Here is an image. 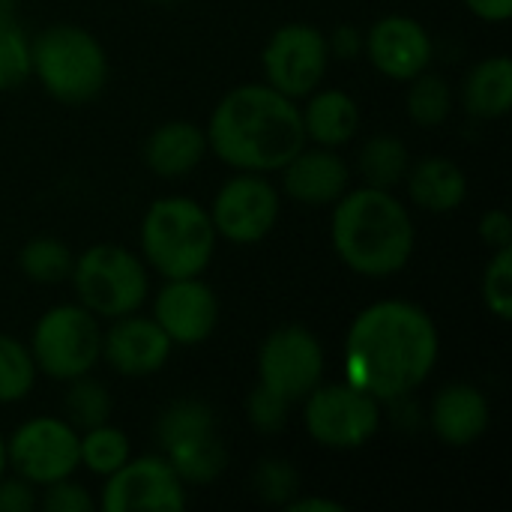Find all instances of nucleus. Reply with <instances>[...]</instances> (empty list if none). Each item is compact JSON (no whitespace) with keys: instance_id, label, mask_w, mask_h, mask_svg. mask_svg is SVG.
Returning a JSON list of instances; mask_svg holds the SVG:
<instances>
[{"instance_id":"43","label":"nucleus","mask_w":512,"mask_h":512,"mask_svg":"<svg viewBox=\"0 0 512 512\" xmlns=\"http://www.w3.org/2000/svg\"><path fill=\"white\" fill-rule=\"evenodd\" d=\"M153 3H171V0H153Z\"/></svg>"},{"instance_id":"8","label":"nucleus","mask_w":512,"mask_h":512,"mask_svg":"<svg viewBox=\"0 0 512 512\" xmlns=\"http://www.w3.org/2000/svg\"><path fill=\"white\" fill-rule=\"evenodd\" d=\"M303 423L315 444L330 450H357L381 426V402L354 384H318L303 399Z\"/></svg>"},{"instance_id":"23","label":"nucleus","mask_w":512,"mask_h":512,"mask_svg":"<svg viewBox=\"0 0 512 512\" xmlns=\"http://www.w3.org/2000/svg\"><path fill=\"white\" fill-rule=\"evenodd\" d=\"M165 459L174 468V474L183 480V486L213 483L225 471V462H228L225 447L219 444L216 432L213 435L192 438L186 444H177V447L165 450Z\"/></svg>"},{"instance_id":"38","label":"nucleus","mask_w":512,"mask_h":512,"mask_svg":"<svg viewBox=\"0 0 512 512\" xmlns=\"http://www.w3.org/2000/svg\"><path fill=\"white\" fill-rule=\"evenodd\" d=\"M363 42L366 36L357 30V27H336L333 36H327V45H330V57H342V60H354L360 51H363Z\"/></svg>"},{"instance_id":"34","label":"nucleus","mask_w":512,"mask_h":512,"mask_svg":"<svg viewBox=\"0 0 512 512\" xmlns=\"http://www.w3.org/2000/svg\"><path fill=\"white\" fill-rule=\"evenodd\" d=\"M288 411H291V402H285L282 396L270 393L267 387H255L246 399V414H249V423L258 429V432H279L285 423H288Z\"/></svg>"},{"instance_id":"17","label":"nucleus","mask_w":512,"mask_h":512,"mask_svg":"<svg viewBox=\"0 0 512 512\" xmlns=\"http://www.w3.org/2000/svg\"><path fill=\"white\" fill-rule=\"evenodd\" d=\"M282 186L285 192L306 204V207H324L336 204L348 186H351V171L348 162L336 153V147H312L300 150L285 168H282Z\"/></svg>"},{"instance_id":"9","label":"nucleus","mask_w":512,"mask_h":512,"mask_svg":"<svg viewBox=\"0 0 512 512\" xmlns=\"http://www.w3.org/2000/svg\"><path fill=\"white\" fill-rule=\"evenodd\" d=\"M78 429L69 420L33 417L6 441V465L33 486H48L72 477L81 465Z\"/></svg>"},{"instance_id":"24","label":"nucleus","mask_w":512,"mask_h":512,"mask_svg":"<svg viewBox=\"0 0 512 512\" xmlns=\"http://www.w3.org/2000/svg\"><path fill=\"white\" fill-rule=\"evenodd\" d=\"M411 168V153L402 138L396 135H375L360 150V174L366 186L393 189L405 180Z\"/></svg>"},{"instance_id":"41","label":"nucleus","mask_w":512,"mask_h":512,"mask_svg":"<svg viewBox=\"0 0 512 512\" xmlns=\"http://www.w3.org/2000/svg\"><path fill=\"white\" fill-rule=\"evenodd\" d=\"M15 3H18V0H0V24L12 18V9H15Z\"/></svg>"},{"instance_id":"5","label":"nucleus","mask_w":512,"mask_h":512,"mask_svg":"<svg viewBox=\"0 0 512 512\" xmlns=\"http://www.w3.org/2000/svg\"><path fill=\"white\" fill-rule=\"evenodd\" d=\"M33 75L48 96L66 105L93 102L108 81V57L102 42L75 24L45 27L30 42Z\"/></svg>"},{"instance_id":"26","label":"nucleus","mask_w":512,"mask_h":512,"mask_svg":"<svg viewBox=\"0 0 512 512\" xmlns=\"http://www.w3.org/2000/svg\"><path fill=\"white\" fill-rule=\"evenodd\" d=\"M78 450H81V465L99 477H111L132 456L126 432H120L117 426H108V423L84 429V435L78 438Z\"/></svg>"},{"instance_id":"11","label":"nucleus","mask_w":512,"mask_h":512,"mask_svg":"<svg viewBox=\"0 0 512 512\" xmlns=\"http://www.w3.org/2000/svg\"><path fill=\"white\" fill-rule=\"evenodd\" d=\"M264 78L273 90L303 99L318 90L330 66L327 36L312 24H285L279 27L261 54Z\"/></svg>"},{"instance_id":"15","label":"nucleus","mask_w":512,"mask_h":512,"mask_svg":"<svg viewBox=\"0 0 512 512\" xmlns=\"http://www.w3.org/2000/svg\"><path fill=\"white\" fill-rule=\"evenodd\" d=\"M363 51L369 54L372 66L393 78V81H411L432 63V36L417 18L408 15H387L378 24H372Z\"/></svg>"},{"instance_id":"37","label":"nucleus","mask_w":512,"mask_h":512,"mask_svg":"<svg viewBox=\"0 0 512 512\" xmlns=\"http://www.w3.org/2000/svg\"><path fill=\"white\" fill-rule=\"evenodd\" d=\"M480 237H483V243H489L492 249L512 246V219L504 210H489V213L480 219Z\"/></svg>"},{"instance_id":"22","label":"nucleus","mask_w":512,"mask_h":512,"mask_svg":"<svg viewBox=\"0 0 512 512\" xmlns=\"http://www.w3.org/2000/svg\"><path fill=\"white\" fill-rule=\"evenodd\" d=\"M465 111L480 117V120H495L504 117L512 105V63L510 57H486L480 60L462 87Z\"/></svg>"},{"instance_id":"27","label":"nucleus","mask_w":512,"mask_h":512,"mask_svg":"<svg viewBox=\"0 0 512 512\" xmlns=\"http://www.w3.org/2000/svg\"><path fill=\"white\" fill-rule=\"evenodd\" d=\"M18 264H21V273L30 279V282H39V285H57L63 279H69L72 273V252L63 240L57 237H33L30 243H24L21 255H18Z\"/></svg>"},{"instance_id":"10","label":"nucleus","mask_w":512,"mask_h":512,"mask_svg":"<svg viewBox=\"0 0 512 512\" xmlns=\"http://www.w3.org/2000/svg\"><path fill=\"white\" fill-rule=\"evenodd\" d=\"M324 378V348L306 327L273 330L258 351V384L285 402H303Z\"/></svg>"},{"instance_id":"12","label":"nucleus","mask_w":512,"mask_h":512,"mask_svg":"<svg viewBox=\"0 0 512 512\" xmlns=\"http://www.w3.org/2000/svg\"><path fill=\"white\" fill-rule=\"evenodd\" d=\"M279 189L255 171H240L237 177L225 180V186L213 198V228L216 237L231 243H258L264 240L279 219Z\"/></svg>"},{"instance_id":"32","label":"nucleus","mask_w":512,"mask_h":512,"mask_svg":"<svg viewBox=\"0 0 512 512\" xmlns=\"http://www.w3.org/2000/svg\"><path fill=\"white\" fill-rule=\"evenodd\" d=\"M483 300L489 312L501 321L512 318V246L495 249V258L489 261L483 273Z\"/></svg>"},{"instance_id":"42","label":"nucleus","mask_w":512,"mask_h":512,"mask_svg":"<svg viewBox=\"0 0 512 512\" xmlns=\"http://www.w3.org/2000/svg\"><path fill=\"white\" fill-rule=\"evenodd\" d=\"M3 471H6V441L0 435V477H3Z\"/></svg>"},{"instance_id":"14","label":"nucleus","mask_w":512,"mask_h":512,"mask_svg":"<svg viewBox=\"0 0 512 512\" xmlns=\"http://www.w3.org/2000/svg\"><path fill=\"white\" fill-rule=\"evenodd\" d=\"M153 321L171 339V345H198L204 342L219 321V300L201 276L168 279L156 294Z\"/></svg>"},{"instance_id":"3","label":"nucleus","mask_w":512,"mask_h":512,"mask_svg":"<svg viewBox=\"0 0 512 512\" xmlns=\"http://www.w3.org/2000/svg\"><path fill=\"white\" fill-rule=\"evenodd\" d=\"M330 240L348 270L369 279H387L411 261L417 231L408 207L393 189L360 186L336 201Z\"/></svg>"},{"instance_id":"1","label":"nucleus","mask_w":512,"mask_h":512,"mask_svg":"<svg viewBox=\"0 0 512 512\" xmlns=\"http://www.w3.org/2000/svg\"><path fill=\"white\" fill-rule=\"evenodd\" d=\"M441 339L426 309L408 300L366 306L345 339V381L378 402L411 396L432 375Z\"/></svg>"},{"instance_id":"4","label":"nucleus","mask_w":512,"mask_h":512,"mask_svg":"<svg viewBox=\"0 0 512 512\" xmlns=\"http://www.w3.org/2000/svg\"><path fill=\"white\" fill-rule=\"evenodd\" d=\"M216 249V228L210 213L186 198L168 195L150 204L141 222L144 261L162 279L201 276Z\"/></svg>"},{"instance_id":"40","label":"nucleus","mask_w":512,"mask_h":512,"mask_svg":"<svg viewBox=\"0 0 512 512\" xmlns=\"http://www.w3.org/2000/svg\"><path fill=\"white\" fill-rule=\"evenodd\" d=\"M285 510L288 512H342L345 507L342 504H336V501H327V498H294V501H288L285 504Z\"/></svg>"},{"instance_id":"21","label":"nucleus","mask_w":512,"mask_h":512,"mask_svg":"<svg viewBox=\"0 0 512 512\" xmlns=\"http://www.w3.org/2000/svg\"><path fill=\"white\" fill-rule=\"evenodd\" d=\"M309 96V105L300 108L306 141H315L318 147L348 144L360 129V108L354 96H348L345 90H321Z\"/></svg>"},{"instance_id":"18","label":"nucleus","mask_w":512,"mask_h":512,"mask_svg":"<svg viewBox=\"0 0 512 512\" xmlns=\"http://www.w3.org/2000/svg\"><path fill=\"white\" fill-rule=\"evenodd\" d=\"M429 423L441 444L471 447L486 435V429L492 423L489 399L483 390H477L471 384H450L435 396Z\"/></svg>"},{"instance_id":"7","label":"nucleus","mask_w":512,"mask_h":512,"mask_svg":"<svg viewBox=\"0 0 512 512\" xmlns=\"http://www.w3.org/2000/svg\"><path fill=\"white\" fill-rule=\"evenodd\" d=\"M30 354L42 375L54 381H75L87 375L102 357V327L81 303L48 309L30 336Z\"/></svg>"},{"instance_id":"29","label":"nucleus","mask_w":512,"mask_h":512,"mask_svg":"<svg viewBox=\"0 0 512 512\" xmlns=\"http://www.w3.org/2000/svg\"><path fill=\"white\" fill-rule=\"evenodd\" d=\"M36 363L27 345L0 333V405L21 402L36 384Z\"/></svg>"},{"instance_id":"6","label":"nucleus","mask_w":512,"mask_h":512,"mask_svg":"<svg viewBox=\"0 0 512 512\" xmlns=\"http://www.w3.org/2000/svg\"><path fill=\"white\" fill-rule=\"evenodd\" d=\"M69 279L81 306L108 321L138 312L150 291L147 267L117 243H96L84 249L81 258H75Z\"/></svg>"},{"instance_id":"30","label":"nucleus","mask_w":512,"mask_h":512,"mask_svg":"<svg viewBox=\"0 0 512 512\" xmlns=\"http://www.w3.org/2000/svg\"><path fill=\"white\" fill-rule=\"evenodd\" d=\"M66 414H69V423L75 429L102 426L111 417V396H108V390L99 381L81 375V378L69 381V390H66Z\"/></svg>"},{"instance_id":"25","label":"nucleus","mask_w":512,"mask_h":512,"mask_svg":"<svg viewBox=\"0 0 512 512\" xmlns=\"http://www.w3.org/2000/svg\"><path fill=\"white\" fill-rule=\"evenodd\" d=\"M213 432H216L213 408L204 405V402H195V399L171 402L162 411L159 423H156V438H159V447L162 450H171L177 444H186L192 438L213 435Z\"/></svg>"},{"instance_id":"33","label":"nucleus","mask_w":512,"mask_h":512,"mask_svg":"<svg viewBox=\"0 0 512 512\" xmlns=\"http://www.w3.org/2000/svg\"><path fill=\"white\" fill-rule=\"evenodd\" d=\"M255 492L267 501V504H279L285 507L288 501L297 498L300 492V474L291 468V462L285 459H264L255 471Z\"/></svg>"},{"instance_id":"20","label":"nucleus","mask_w":512,"mask_h":512,"mask_svg":"<svg viewBox=\"0 0 512 512\" xmlns=\"http://www.w3.org/2000/svg\"><path fill=\"white\" fill-rule=\"evenodd\" d=\"M405 183H408L411 201L429 213H450L468 195L465 171L453 159H444V156H426L420 162H411Z\"/></svg>"},{"instance_id":"13","label":"nucleus","mask_w":512,"mask_h":512,"mask_svg":"<svg viewBox=\"0 0 512 512\" xmlns=\"http://www.w3.org/2000/svg\"><path fill=\"white\" fill-rule=\"evenodd\" d=\"M99 504L105 512H180L186 507V486L165 456H141L105 477Z\"/></svg>"},{"instance_id":"28","label":"nucleus","mask_w":512,"mask_h":512,"mask_svg":"<svg viewBox=\"0 0 512 512\" xmlns=\"http://www.w3.org/2000/svg\"><path fill=\"white\" fill-rule=\"evenodd\" d=\"M453 111V90L441 75L432 72H420L417 78H411V90H408V117L417 126H441Z\"/></svg>"},{"instance_id":"35","label":"nucleus","mask_w":512,"mask_h":512,"mask_svg":"<svg viewBox=\"0 0 512 512\" xmlns=\"http://www.w3.org/2000/svg\"><path fill=\"white\" fill-rule=\"evenodd\" d=\"M42 498H39V507L45 512H93L96 510V501L90 498V492L78 483H72L69 477L57 480V483H48L42 486Z\"/></svg>"},{"instance_id":"36","label":"nucleus","mask_w":512,"mask_h":512,"mask_svg":"<svg viewBox=\"0 0 512 512\" xmlns=\"http://www.w3.org/2000/svg\"><path fill=\"white\" fill-rule=\"evenodd\" d=\"M39 504L33 483L24 477H0V512H30Z\"/></svg>"},{"instance_id":"39","label":"nucleus","mask_w":512,"mask_h":512,"mask_svg":"<svg viewBox=\"0 0 512 512\" xmlns=\"http://www.w3.org/2000/svg\"><path fill=\"white\" fill-rule=\"evenodd\" d=\"M465 6H468L477 18L492 21V24L507 21L512 15V0H465Z\"/></svg>"},{"instance_id":"2","label":"nucleus","mask_w":512,"mask_h":512,"mask_svg":"<svg viewBox=\"0 0 512 512\" xmlns=\"http://www.w3.org/2000/svg\"><path fill=\"white\" fill-rule=\"evenodd\" d=\"M204 135L207 147L225 165L255 174L282 171L306 147L297 99L270 84H246L225 93Z\"/></svg>"},{"instance_id":"19","label":"nucleus","mask_w":512,"mask_h":512,"mask_svg":"<svg viewBox=\"0 0 512 512\" xmlns=\"http://www.w3.org/2000/svg\"><path fill=\"white\" fill-rule=\"evenodd\" d=\"M207 135L198 123L189 120H168L144 144V162L153 174L165 180H177L192 174L204 153H207Z\"/></svg>"},{"instance_id":"31","label":"nucleus","mask_w":512,"mask_h":512,"mask_svg":"<svg viewBox=\"0 0 512 512\" xmlns=\"http://www.w3.org/2000/svg\"><path fill=\"white\" fill-rule=\"evenodd\" d=\"M33 75L30 39L9 18L0 24V90H15Z\"/></svg>"},{"instance_id":"16","label":"nucleus","mask_w":512,"mask_h":512,"mask_svg":"<svg viewBox=\"0 0 512 512\" xmlns=\"http://www.w3.org/2000/svg\"><path fill=\"white\" fill-rule=\"evenodd\" d=\"M171 339L153 318L123 315L114 318L108 333H102V357L117 375L126 378H147L156 375L171 357Z\"/></svg>"}]
</instances>
